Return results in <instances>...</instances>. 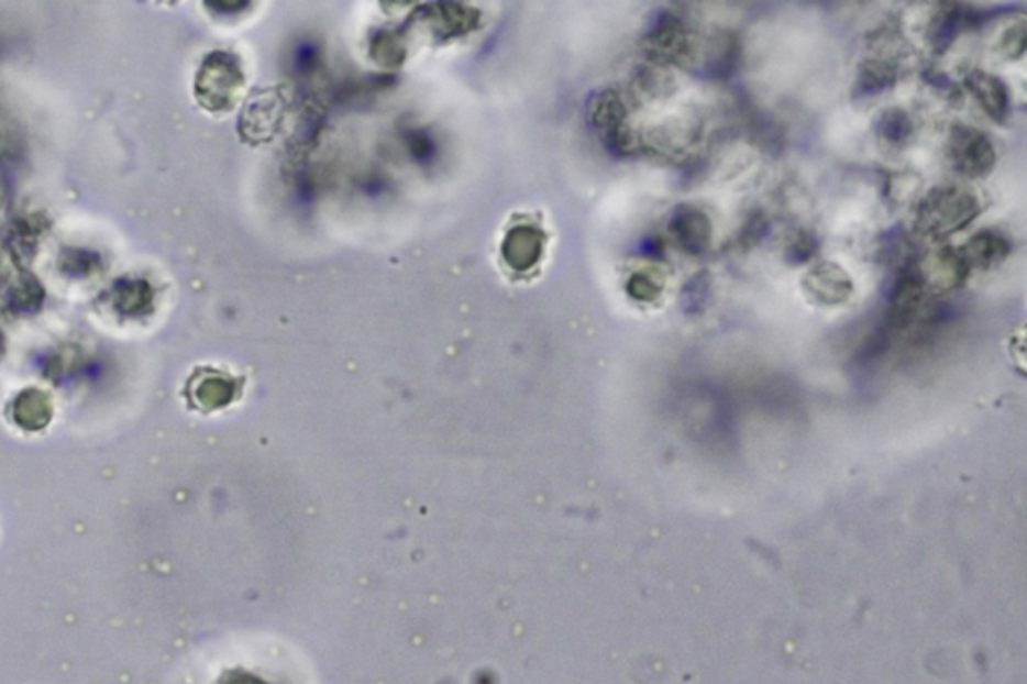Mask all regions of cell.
<instances>
[{
  "mask_svg": "<svg viewBox=\"0 0 1027 684\" xmlns=\"http://www.w3.org/2000/svg\"><path fill=\"white\" fill-rule=\"evenodd\" d=\"M982 213V201L968 187L939 185L919 201L915 229L927 238H948L968 228Z\"/></svg>",
  "mask_w": 1027,
  "mask_h": 684,
  "instance_id": "6da1fadb",
  "label": "cell"
},
{
  "mask_svg": "<svg viewBox=\"0 0 1027 684\" xmlns=\"http://www.w3.org/2000/svg\"><path fill=\"white\" fill-rule=\"evenodd\" d=\"M948 153L953 169L970 179L987 177L997 161V153L990 137L980 129L968 125L951 126Z\"/></svg>",
  "mask_w": 1027,
  "mask_h": 684,
  "instance_id": "7a4b0ae2",
  "label": "cell"
},
{
  "mask_svg": "<svg viewBox=\"0 0 1027 684\" xmlns=\"http://www.w3.org/2000/svg\"><path fill=\"white\" fill-rule=\"evenodd\" d=\"M642 48L659 65L683 63L691 55L688 29L673 12H661L642 38Z\"/></svg>",
  "mask_w": 1027,
  "mask_h": 684,
  "instance_id": "3957f363",
  "label": "cell"
},
{
  "mask_svg": "<svg viewBox=\"0 0 1027 684\" xmlns=\"http://www.w3.org/2000/svg\"><path fill=\"white\" fill-rule=\"evenodd\" d=\"M803 289L821 306H839L853 294V279L839 263L821 262L805 274Z\"/></svg>",
  "mask_w": 1027,
  "mask_h": 684,
  "instance_id": "277c9868",
  "label": "cell"
},
{
  "mask_svg": "<svg viewBox=\"0 0 1027 684\" xmlns=\"http://www.w3.org/2000/svg\"><path fill=\"white\" fill-rule=\"evenodd\" d=\"M919 267H921L919 282L936 291L958 289L959 286H963V282L970 274V265L963 260L961 252L953 247H941L936 252L927 253Z\"/></svg>",
  "mask_w": 1027,
  "mask_h": 684,
  "instance_id": "5b68a950",
  "label": "cell"
},
{
  "mask_svg": "<svg viewBox=\"0 0 1027 684\" xmlns=\"http://www.w3.org/2000/svg\"><path fill=\"white\" fill-rule=\"evenodd\" d=\"M669 233L673 235L674 243L686 253L707 252L713 240V225L707 213L697 207L683 206L674 211L669 221Z\"/></svg>",
  "mask_w": 1027,
  "mask_h": 684,
  "instance_id": "8992f818",
  "label": "cell"
},
{
  "mask_svg": "<svg viewBox=\"0 0 1027 684\" xmlns=\"http://www.w3.org/2000/svg\"><path fill=\"white\" fill-rule=\"evenodd\" d=\"M965 85L975 101L980 103L983 113L995 123H1005L1009 114V92L1004 80L985 70H971Z\"/></svg>",
  "mask_w": 1027,
  "mask_h": 684,
  "instance_id": "52a82bcc",
  "label": "cell"
},
{
  "mask_svg": "<svg viewBox=\"0 0 1027 684\" xmlns=\"http://www.w3.org/2000/svg\"><path fill=\"white\" fill-rule=\"evenodd\" d=\"M1009 253H1012L1009 240L993 229H983L980 233H975L961 250V255L968 265L978 267V269L1000 267L1009 257Z\"/></svg>",
  "mask_w": 1027,
  "mask_h": 684,
  "instance_id": "ba28073f",
  "label": "cell"
},
{
  "mask_svg": "<svg viewBox=\"0 0 1027 684\" xmlns=\"http://www.w3.org/2000/svg\"><path fill=\"white\" fill-rule=\"evenodd\" d=\"M975 23L973 14L965 9H961L959 4H941V11H937L934 21L929 24V45L936 48L937 53L946 51L953 38L959 35V31L965 26V24Z\"/></svg>",
  "mask_w": 1027,
  "mask_h": 684,
  "instance_id": "9c48e42d",
  "label": "cell"
},
{
  "mask_svg": "<svg viewBox=\"0 0 1027 684\" xmlns=\"http://www.w3.org/2000/svg\"><path fill=\"white\" fill-rule=\"evenodd\" d=\"M739 60H741V43L735 33L725 31L710 38L707 60H705V67L710 73V77H717V79L731 77Z\"/></svg>",
  "mask_w": 1027,
  "mask_h": 684,
  "instance_id": "30bf717a",
  "label": "cell"
},
{
  "mask_svg": "<svg viewBox=\"0 0 1027 684\" xmlns=\"http://www.w3.org/2000/svg\"><path fill=\"white\" fill-rule=\"evenodd\" d=\"M899 77L897 65L887 58H868L857 70L855 91L861 95H877L890 89Z\"/></svg>",
  "mask_w": 1027,
  "mask_h": 684,
  "instance_id": "8fae6325",
  "label": "cell"
},
{
  "mask_svg": "<svg viewBox=\"0 0 1027 684\" xmlns=\"http://www.w3.org/2000/svg\"><path fill=\"white\" fill-rule=\"evenodd\" d=\"M875 133L890 145H905L914 135V121L899 107H891L875 121Z\"/></svg>",
  "mask_w": 1027,
  "mask_h": 684,
  "instance_id": "7c38bea8",
  "label": "cell"
},
{
  "mask_svg": "<svg viewBox=\"0 0 1027 684\" xmlns=\"http://www.w3.org/2000/svg\"><path fill=\"white\" fill-rule=\"evenodd\" d=\"M924 299V284L914 277H903L897 282L891 296V313L897 321L909 320Z\"/></svg>",
  "mask_w": 1027,
  "mask_h": 684,
  "instance_id": "4fadbf2b",
  "label": "cell"
},
{
  "mask_svg": "<svg viewBox=\"0 0 1027 684\" xmlns=\"http://www.w3.org/2000/svg\"><path fill=\"white\" fill-rule=\"evenodd\" d=\"M997 55L1005 60H1019L1026 55V23L1024 21L1005 29L997 41Z\"/></svg>",
  "mask_w": 1027,
  "mask_h": 684,
  "instance_id": "5bb4252c",
  "label": "cell"
},
{
  "mask_svg": "<svg viewBox=\"0 0 1027 684\" xmlns=\"http://www.w3.org/2000/svg\"><path fill=\"white\" fill-rule=\"evenodd\" d=\"M627 291L637 301H654L662 294V282L651 274H632L628 279Z\"/></svg>",
  "mask_w": 1027,
  "mask_h": 684,
  "instance_id": "9a60e30c",
  "label": "cell"
},
{
  "mask_svg": "<svg viewBox=\"0 0 1027 684\" xmlns=\"http://www.w3.org/2000/svg\"><path fill=\"white\" fill-rule=\"evenodd\" d=\"M817 240L807 233V231H799L795 233V238L788 241L787 247H785V260H787L791 265H800V263L809 262L810 257L817 252Z\"/></svg>",
  "mask_w": 1027,
  "mask_h": 684,
  "instance_id": "2e32d148",
  "label": "cell"
},
{
  "mask_svg": "<svg viewBox=\"0 0 1027 684\" xmlns=\"http://www.w3.org/2000/svg\"><path fill=\"white\" fill-rule=\"evenodd\" d=\"M708 294H710V279H708V274H697L693 275L688 282H686L685 289H683V304L688 311H695V309H700L705 306V299H707Z\"/></svg>",
  "mask_w": 1027,
  "mask_h": 684,
  "instance_id": "e0dca14e",
  "label": "cell"
},
{
  "mask_svg": "<svg viewBox=\"0 0 1027 684\" xmlns=\"http://www.w3.org/2000/svg\"><path fill=\"white\" fill-rule=\"evenodd\" d=\"M664 89V77L662 73H659L656 69L644 70V75L640 77V92L644 91V95H651V97H659V92Z\"/></svg>",
  "mask_w": 1027,
  "mask_h": 684,
  "instance_id": "ac0fdd59",
  "label": "cell"
}]
</instances>
